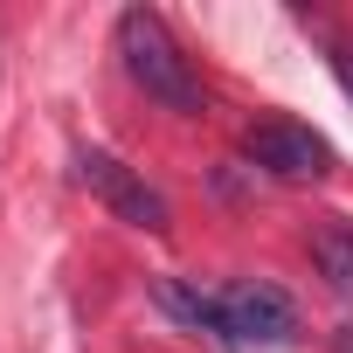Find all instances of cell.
Listing matches in <instances>:
<instances>
[{"mask_svg": "<svg viewBox=\"0 0 353 353\" xmlns=\"http://www.w3.org/2000/svg\"><path fill=\"white\" fill-rule=\"evenodd\" d=\"M332 353H353V325H339V339H332Z\"/></svg>", "mask_w": 353, "mask_h": 353, "instance_id": "52a82bcc", "label": "cell"}, {"mask_svg": "<svg viewBox=\"0 0 353 353\" xmlns=\"http://www.w3.org/2000/svg\"><path fill=\"white\" fill-rule=\"evenodd\" d=\"M332 70H339V83H346V97H353V42H332Z\"/></svg>", "mask_w": 353, "mask_h": 353, "instance_id": "8992f818", "label": "cell"}, {"mask_svg": "<svg viewBox=\"0 0 353 353\" xmlns=\"http://www.w3.org/2000/svg\"><path fill=\"white\" fill-rule=\"evenodd\" d=\"M312 263H319V277H325L332 291L353 298V222H346V215H325V222L312 229Z\"/></svg>", "mask_w": 353, "mask_h": 353, "instance_id": "5b68a950", "label": "cell"}, {"mask_svg": "<svg viewBox=\"0 0 353 353\" xmlns=\"http://www.w3.org/2000/svg\"><path fill=\"white\" fill-rule=\"evenodd\" d=\"M77 181H83V188H90L118 222H132V229H152V236H159V229L173 222L166 194H159V188H145L125 159H111V152H97V145H83V152H77Z\"/></svg>", "mask_w": 353, "mask_h": 353, "instance_id": "7a4b0ae2", "label": "cell"}, {"mask_svg": "<svg viewBox=\"0 0 353 353\" xmlns=\"http://www.w3.org/2000/svg\"><path fill=\"white\" fill-rule=\"evenodd\" d=\"M298 332V312L284 291L270 284H229L222 291V339H256V346H284Z\"/></svg>", "mask_w": 353, "mask_h": 353, "instance_id": "277c9868", "label": "cell"}, {"mask_svg": "<svg viewBox=\"0 0 353 353\" xmlns=\"http://www.w3.org/2000/svg\"><path fill=\"white\" fill-rule=\"evenodd\" d=\"M243 152L270 173V181H325L332 173V145L312 125H250Z\"/></svg>", "mask_w": 353, "mask_h": 353, "instance_id": "3957f363", "label": "cell"}, {"mask_svg": "<svg viewBox=\"0 0 353 353\" xmlns=\"http://www.w3.org/2000/svg\"><path fill=\"white\" fill-rule=\"evenodd\" d=\"M118 56H125V77H132L152 104L181 111V118L201 111V83H194L181 42L166 35V21H159L152 8H125V14H118Z\"/></svg>", "mask_w": 353, "mask_h": 353, "instance_id": "6da1fadb", "label": "cell"}]
</instances>
